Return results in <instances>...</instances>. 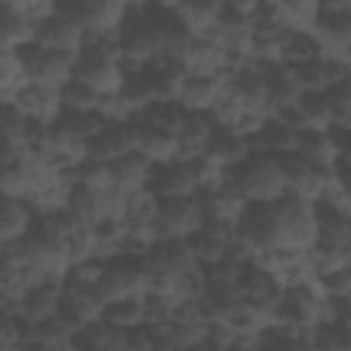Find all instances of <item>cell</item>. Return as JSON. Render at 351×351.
Segmentation results:
<instances>
[{"label": "cell", "mask_w": 351, "mask_h": 351, "mask_svg": "<svg viewBox=\"0 0 351 351\" xmlns=\"http://www.w3.org/2000/svg\"><path fill=\"white\" fill-rule=\"evenodd\" d=\"M225 178L236 184L247 203H266L285 192V178L274 154H247L239 165L225 167Z\"/></svg>", "instance_id": "obj_1"}, {"label": "cell", "mask_w": 351, "mask_h": 351, "mask_svg": "<svg viewBox=\"0 0 351 351\" xmlns=\"http://www.w3.org/2000/svg\"><path fill=\"white\" fill-rule=\"evenodd\" d=\"M145 5V3H143ZM143 5H126L121 19H118V47L123 55H132V58H151L154 52H162V44H159V33L156 27L151 25V19L145 16V8Z\"/></svg>", "instance_id": "obj_2"}, {"label": "cell", "mask_w": 351, "mask_h": 351, "mask_svg": "<svg viewBox=\"0 0 351 351\" xmlns=\"http://www.w3.org/2000/svg\"><path fill=\"white\" fill-rule=\"evenodd\" d=\"M203 208L195 195H173L159 197L156 203V239L167 236H186L200 228Z\"/></svg>", "instance_id": "obj_3"}, {"label": "cell", "mask_w": 351, "mask_h": 351, "mask_svg": "<svg viewBox=\"0 0 351 351\" xmlns=\"http://www.w3.org/2000/svg\"><path fill=\"white\" fill-rule=\"evenodd\" d=\"M137 148V121H107L90 140H85V156L96 162H112Z\"/></svg>", "instance_id": "obj_4"}, {"label": "cell", "mask_w": 351, "mask_h": 351, "mask_svg": "<svg viewBox=\"0 0 351 351\" xmlns=\"http://www.w3.org/2000/svg\"><path fill=\"white\" fill-rule=\"evenodd\" d=\"M145 277H148L145 258H132V255H118V252L104 258L101 282L107 285L110 296H140L145 291Z\"/></svg>", "instance_id": "obj_5"}, {"label": "cell", "mask_w": 351, "mask_h": 351, "mask_svg": "<svg viewBox=\"0 0 351 351\" xmlns=\"http://www.w3.org/2000/svg\"><path fill=\"white\" fill-rule=\"evenodd\" d=\"M310 30L321 41L324 55L348 58V41H351V14L348 11H324L318 8Z\"/></svg>", "instance_id": "obj_6"}, {"label": "cell", "mask_w": 351, "mask_h": 351, "mask_svg": "<svg viewBox=\"0 0 351 351\" xmlns=\"http://www.w3.org/2000/svg\"><path fill=\"white\" fill-rule=\"evenodd\" d=\"M60 288H63V277L58 274H44L41 280H36L22 296H19V313L30 321H44L49 315L58 313L60 307Z\"/></svg>", "instance_id": "obj_7"}, {"label": "cell", "mask_w": 351, "mask_h": 351, "mask_svg": "<svg viewBox=\"0 0 351 351\" xmlns=\"http://www.w3.org/2000/svg\"><path fill=\"white\" fill-rule=\"evenodd\" d=\"M80 36H82V27H77L74 22L63 19L55 11H49L41 19H36L33 22V33H30V38L44 49H77Z\"/></svg>", "instance_id": "obj_8"}, {"label": "cell", "mask_w": 351, "mask_h": 351, "mask_svg": "<svg viewBox=\"0 0 351 351\" xmlns=\"http://www.w3.org/2000/svg\"><path fill=\"white\" fill-rule=\"evenodd\" d=\"M11 101H14L25 115L52 121V118L58 115V110H60V88H49V85L25 80V82L14 90Z\"/></svg>", "instance_id": "obj_9"}, {"label": "cell", "mask_w": 351, "mask_h": 351, "mask_svg": "<svg viewBox=\"0 0 351 351\" xmlns=\"http://www.w3.org/2000/svg\"><path fill=\"white\" fill-rule=\"evenodd\" d=\"M217 121L208 110H186L184 115V123L176 134L178 140V156L176 159H189V156H200L211 132H214Z\"/></svg>", "instance_id": "obj_10"}, {"label": "cell", "mask_w": 351, "mask_h": 351, "mask_svg": "<svg viewBox=\"0 0 351 351\" xmlns=\"http://www.w3.org/2000/svg\"><path fill=\"white\" fill-rule=\"evenodd\" d=\"M236 285H239V291H241L244 299L258 302V304H269V307H271V302H274V299L280 296V291H282V282H280L269 269L258 266L255 261L241 263L239 277H236Z\"/></svg>", "instance_id": "obj_11"}, {"label": "cell", "mask_w": 351, "mask_h": 351, "mask_svg": "<svg viewBox=\"0 0 351 351\" xmlns=\"http://www.w3.org/2000/svg\"><path fill=\"white\" fill-rule=\"evenodd\" d=\"M107 123V118L99 110H69L60 107L58 115L49 121L52 132L63 140H90L101 126Z\"/></svg>", "instance_id": "obj_12"}, {"label": "cell", "mask_w": 351, "mask_h": 351, "mask_svg": "<svg viewBox=\"0 0 351 351\" xmlns=\"http://www.w3.org/2000/svg\"><path fill=\"white\" fill-rule=\"evenodd\" d=\"M247 154H250L247 140H244L241 134H236L233 129L222 126V123L214 126V132H211V137H208V143H206V148H203V156H206L211 165H217V167H233V165H239Z\"/></svg>", "instance_id": "obj_13"}, {"label": "cell", "mask_w": 351, "mask_h": 351, "mask_svg": "<svg viewBox=\"0 0 351 351\" xmlns=\"http://www.w3.org/2000/svg\"><path fill=\"white\" fill-rule=\"evenodd\" d=\"M66 211L74 217L77 225L90 228L96 219L104 217V189H90L85 184H74L66 195Z\"/></svg>", "instance_id": "obj_14"}, {"label": "cell", "mask_w": 351, "mask_h": 351, "mask_svg": "<svg viewBox=\"0 0 351 351\" xmlns=\"http://www.w3.org/2000/svg\"><path fill=\"white\" fill-rule=\"evenodd\" d=\"M228 90L244 104V107H255V110H263L269 107V88H266V80L263 74L250 63L247 69L236 71L233 80L228 82Z\"/></svg>", "instance_id": "obj_15"}, {"label": "cell", "mask_w": 351, "mask_h": 351, "mask_svg": "<svg viewBox=\"0 0 351 351\" xmlns=\"http://www.w3.org/2000/svg\"><path fill=\"white\" fill-rule=\"evenodd\" d=\"M219 82L211 74H186L178 82L176 99L184 104V110H208L219 96Z\"/></svg>", "instance_id": "obj_16"}, {"label": "cell", "mask_w": 351, "mask_h": 351, "mask_svg": "<svg viewBox=\"0 0 351 351\" xmlns=\"http://www.w3.org/2000/svg\"><path fill=\"white\" fill-rule=\"evenodd\" d=\"M184 115H186V110H184V104L178 99H154L134 118L143 121L151 129H159V132H167V134L176 137L181 123H184Z\"/></svg>", "instance_id": "obj_17"}, {"label": "cell", "mask_w": 351, "mask_h": 351, "mask_svg": "<svg viewBox=\"0 0 351 351\" xmlns=\"http://www.w3.org/2000/svg\"><path fill=\"white\" fill-rule=\"evenodd\" d=\"M321 55H324L321 41L315 38L310 27H288L280 38V60L285 63H302V60H313Z\"/></svg>", "instance_id": "obj_18"}, {"label": "cell", "mask_w": 351, "mask_h": 351, "mask_svg": "<svg viewBox=\"0 0 351 351\" xmlns=\"http://www.w3.org/2000/svg\"><path fill=\"white\" fill-rule=\"evenodd\" d=\"M107 167H110V181H112L115 186H121V189H129V186L145 184L151 159L134 148V151H126V154H121L118 159L107 162Z\"/></svg>", "instance_id": "obj_19"}, {"label": "cell", "mask_w": 351, "mask_h": 351, "mask_svg": "<svg viewBox=\"0 0 351 351\" xmlns=\"http://www.w3.org/2000/svg\"><path fill=\"white\" fill-rule=\"evenodd\" d=\"M137 151L145 154L151 162H170L178 156V140L167 132L151 129L143 121H137Z\"/></svg>", "instance_id": "obj_20"}, {"label": "cell", "mask_w": 351, "mask_h": 351, "mask_svg": "<svg viewBox=\"0 0 351 351\" xmlns=\"http://www.w3.org/2000/svg\"><path fill=\"white\" fill-rule=\"evenodd\" d=\"M118 93H121V99L126 101L132 118H134L145 104H151L154 99H159V96H156V82H154V77H151L145 69L137 71V74L123 77L121 85H118Z\"/></svg>", "instance_id": "obj_21"}, {"label": "cell", "mask_w": 351, "mask_h": 351, "mask_svg": "<svg viewBox=\"0 0 351 351\" xmlns=\"http://www.w3.org/2000/svg\"><path fill=\"white\" fill-rule=\"evenodd\" d=\"M99 318L115 329H132L137 324H143V304H140V296H112Z\"/></svg>", "instance_id": "obj_22"}, {"label": "cell", "mask_w": 351, "mask_h": 351, "mask_svg": "<svg viewBox=\"0 0 351 351\" xmlns=\"http://www.w3.org/2000/svg\"><path fill=\"white\" fill-rule=\"evenodd\" d=\"M299 156H304L313 165H329L335 159L332 143L326 137V129H315V126H304L296 132V148Z\"/></svg>", "instance_id": "obj_23"}, {"label": "cell", "mask_w": 351, "mask_h": 351, "mask_svg": "<svg viewBox=\"0 0 351 351\" xmlns=\"http://www.w3.org/2000/svg\"><path fill=\"white\" fill-rule=\"evenodd\" d=\"M33 22L11 0H0V47H14L30 38Z\"/></svg>", "instance_id": "obj_24"}, {"label": "cell", "mask_w": 351, "mask_h": 351, "mask_svg": "<svg viewBox=\"0 0 351 351\" xmlns=\"http://www.w3.org/2000/svg\"><path fill=\"white\" fill-rule=\"evenodd\" d=\"M101 99V90L96 85H90L88 80L82 77H69L63 85H60V107H69V110H96Z\"/></svg>", "instance_id": "obj_25"}, {"label": "cell", "mask_w": 351, "mask_h": 351, "mask_svg": "<svg viewBox=\"0 0 351 351\" xmlns=\"http://www.w3.org/2000/svg\"><path fill=\"white\" fill-rule=\"evenodd\" d=\"M184 241H186V247H189L192 261L200 263V266L217 261V258L225 252V241H222L219 236H214L211 230H206V228H195L192 233L184 236Z\"/></svg>", "instance_id": "obj_26"}, {"label": "cell", "mask_w": 351, "mask_h": 351, "mask_svg": "<svg viewBox=\"0 0 351 351\" xmlns=\"http://www.w3.org/2000/svg\"><path fill=\"white\" fill-rule=\"evenodd\" d=\"M77 326H71L60 313L38 321L36 332H38V348H66L71 346V335Z\"/></svg>", "instance_id": "obj_27"}, {"label": "cell", "mask_w": 351, "mask_h": 351, "mask_svg": "<svg viewBox=\"0 0 351 351\" xmlns=\"http://www.w3.org/2000/svg\"><path fill=\"white\" fill-rule=\"evenodd\" d=\"M291 74H293V82H296L299 90H324L329 85L324 55L321 58H313V60L291 63Z\"/></svg>", "instance_id": "obj_28"}, {"label": "cell", "mask_w": 351, "mask_h": 351, "mask_svg": "<svg viewBox=\"0 0 351 351\" xmlns=\"http://www.w3.org/2000/svg\"><path fill=\"white\" fill-rule=\"evenodd\" d=\"M296 107L304 112L307 126L326 129V126L332 123V118H329V104H326V93H324V90H299Z\"/></svg>", "instance_id": "obj_29"}, {"label": "cell", "mask_w": 351, "mask_h": 351, "mask_svg": "<svg viewBox=\"0 0 351 351\" xmlns=\"http://www.w3.org/2000/svg\"><path fill=\"white\" fill-rule=\"evenodd\" d=\"M324 93H326V104H329V118H332V123L351 126V82H348V80L332 82L329 88H324Z\"/></svg>", "instance_id": "obj_30"}, {"label": "cell", "mask_w": 351, "mask_h": 351, "mask_svg": "<svg viewBox=\"0 0 351 351\" xmlns=\"http://www.w3.org/2000/svg\"><path fill=\"white\" fill-rule=\"evenodd\" d=\"M0 192L11 197L27 195V162L25 159H11L0 165Z\"/></svg>", "instance_id": "obj_31"}, {"label": "cell", "mask_w": 351, "mask_h": 351, "mask_svg": "<svg viewBox=\"0 0 351 351\" xmlns=\"http://www.w3.org/2000/svg\"><path fill=\"white\" fill-rule=\"evenodd\" d=\"M173 296L156 293V291H143L140 293V304H143V324H162L170 321L173 313Z\"/></svg>", "instance_id": "obj_32"}, {"label": "cell", "mask_w": 351, "mask_h": 351, "mask_svg": "<svg viewBox=\"0 0 351 351\" xmlns=\"http://www.w3.org/2000/svg\"><path fill=\"white\" fill-rule=\"evenodd\" d=\"M313 285L321 296H348L351 291V274H348V266H340V269H329L318 277H313Z\"/></svg>", "instance_id": "obj_33"}, {"label": "cell", "mask_w": 351, "mask_h": 351, "mask_svg": "<svg viewBox=\"0 0 351 351\" xmlns=\"http://www.w3.org/2000/svg\"><path fill=\"white\" fill-rule=\"evenodd\" d=\"M25 118H27V115H25L11 99H0V137H8V140L22 143Z\"/></svg>", "instance_id": "obj_34"}, {"label": "cell", "mask_w": 351, "mask_h": 351, "mask_svg": "<svg viewBox=\"0 0 351 351\" xmlns=\"http://www.w3.org/2000/svg\"><path fill=\"white\" fill-rule=\"evenodd\" d=\"M80 184H85L90 189H107V186H112L107 162H96V159H88L85 156L80 162Z\"/></svg>", "instance_id": "obj_35"}, {"label": "cell", "mask_w": 351, "mask_h": 351, "mask_svg": "<svg viewBox=\"0 0 351 351\" xmlns=\"http://www.w3.org/2000/svg\"><path fill=\"white\" fill-rule=\"evenodd\" d=\"M123 348L126 351H148L154 348V335L145 324H137L132 329H123Z\"/></svg>", "instance_id": "obj_36"}, {"label": "cell", "mask_w": 351, "mask_h": 351, "mask_svg": "<svg viewBox=\"0 0 351 351\" xmlns=\"http://www.w3.org/2000/svg\"><path fill=\"white\" fill-rule=\"evenodd\" d=\"M16 315H19L16 310L0 304V348L19 346V337H16Z\"/></svg>", "instance_id": "obj_37"}, {"label": "cell", "mask_w": 351, "mask_h": 351, "mask_svg": "<svg viewBox=\"0 0 351 351\" xmlns=\"http://www.w3.org/2000/svg\"><path fill=\"white\" fill-rule=\"evenodd\" d=\"M315 3L324 11H348V5H351V0H315Z\"/></svg>", "instance_id": "obj_38"}, {"label": "cell", "mask_w": 351, "mask_h": 351, "mask_svg": "<svg viewBox=\"0 0 351 351\" xmlns=\"http://www.w3.org/2000/svg\"><path fill=\"white\" fill-rule=\"evenodd\" d=\"M148 5H159V8H178L181 0H145Z\"/></svg>", "instance_id": "obj_39"}]
</instances>
